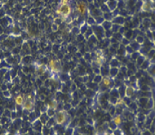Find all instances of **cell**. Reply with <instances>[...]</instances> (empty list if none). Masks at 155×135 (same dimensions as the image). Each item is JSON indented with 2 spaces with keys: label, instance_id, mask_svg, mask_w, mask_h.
<instances>
[{
  "label": "cell",
  "instance_id": "6da1fadb",
  "mask_svg": "<svg viewBox=\"0 0 155 135\" xmlns=\"http://www.w3.org/2000/svg\"><path fill=\"white\" fill-rule=\"evenodd\" d=\"M68 2L66 0H62L61 5L57 8V14L63 16V18H66L69 16L71 13V8L67 4Z\"/></svg>",
  "mask_w": 155,
  "mask_h": 135
},
{
  "label": "cell",
  "instance_id": "7a4b0ae2",
  "mask_svg": "<svg viewBox=\"0 0 155 135\" xmlns=\"http://www.w3.org/2000/svg\"><path fill=\"white\" fill-rule=\"evenodd\" d=\"M66 118H67V114L65 111H60L56 114V122L57 124L60 125H63L65 123L66 121Z\"/></svg>",
  "mask_w": 155,
  "mask_h": 135
},
{
  "label": "cell",
  "instance_id": "3957f363",
  "mask_svg": "<svg viewBox=\"0 0 155 135\" xmlns=\"http://www.w3.org/2000/svg\"><path fill=\"white\" fill-rule=\"evenodd\" d=\"M48 67L50 68V69L53 72L57 73L60 71V67H59L58 63H57V61H56L55 59H54L49 60Z\"/></svg>",
  "mask_w": 155,
  "mask_h": 135
},
{
  "label": "cell",
  "instance_id": "277c9868",
  "mask_svg": "<svg viewBox=\"0 0 155 135\" xmlns=\"http://www.w3.org/2000/svg\"><path fill=\"white\" fill-rule=\"evenodd\" d=\"M23 108H24V109L26 110V111H32L34 108V104L33 102H32V101L29 98H26V100L24 99Z\"/></svg>",
  "mask_w": 155,
  "mask_h": 135
},
{
  "label": "cell",
  "instance_id": "5b68a950",
  "mask_svg": "<svg viewBox=\"0 0 155 135\" xmlns=\"http://www.w3.org/2000/svg\"><path fill=\"white\" fill-rule=\"evenodd\" d=\"M76 8L77 11H78L79 14H84L87 10V6L84 2H79L78 3H77Z\"/></svg>",
  "mask_w": 155,
  "mask_h": 135
},
{
  "label": "cell",
  "instance_id": "8992f818",
  "mask_svg": "<svg viewBox=\"0 0 155 135\" xmlns=\"http://www.w3.org/2000/svg\"><path fill=\"white\" fill-rule=\"evenodd\" d=\"M15 101L16 103V104L19 105V106H23L24 102V98L21 95H19L16 96L15 98Z\"/></svg>",
  "mask_w": 155,
  "mask_h": 135
},
{
  "label": "cell",
  "instance_id": "52a82bcc",
  "mask_svg": "<svg viewBox=\"0 0 155 135\" xmlns=\"http://www.w3.org/2000/svg\"><path fill=\"white\" fill-rule=\"evenodd\" d=\"M113 122H114V123L117 126L120 125V124L122 123V119L121 117H120V116H116L113 119Z\"/></svg>",
  "mask_w": 155,
  "mask_h": 135
},
{
  "label": "cell",
  "instance_id": "ba28073f",
  "mask_svg": "<svg viewBox=\"0 0 155 135\" xmlns=\"http://www.w3.org/2000/svg\"><path fill=\"white\" fill-rule=\"evenodd\" d=\"M103 84L104 86H108L111 84V79L108 77H105L103 78Z\"/></svg>",
  "mask_w": 155,
  "mask_h": 135
},
{
  "label": "cell",
  "instance_id": "9c48e42d",
  "mask_svg": "<svg viewBox=\"0 0 155 135\" xmlns=\"http://www.w3.org/2000/svg\"><path fill=\"white\" fill-rule=\"evenodd\" d=\"M57 102L53 100L48 103V108H50V109H55L56 107H57Z\"/></svg>",
  "mask_w": 155,
  "mask_h": 135
},
{
  "label": "cell",
  "instance_id": "30bf717a",
  "mask_svg": "<svg viewBox=\"0 0 155 135\" xmlns=\"http://www.w3.org/2000/svg\"><path fill=\"white\" fill-rule=\"evenodd\" d=\"M67 2H69V1H72V0H66Z\"/></svg>",
  "mask_w": 155,
  "mask_h": 135
},
{
  "label": "cell",
  "instance_id": "8fae6325",
  "mask_svg": "<svg viewBox=\"0 0 155 135\" xmlns=\"http://www.w3.org/2000/svg\"><path fill=\"white\" fill-rule=\"evenodd\" d=\"M105 135H110V134H105Z\"/></svg>",
  "mask_w": 155,
  "mask_h": 135
}]
</instances>
